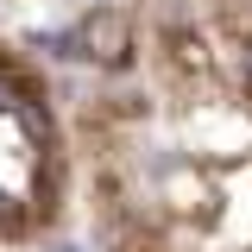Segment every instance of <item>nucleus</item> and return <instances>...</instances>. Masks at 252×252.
I'll list each match as a JSON object with an SVG mask.
<instances>
[{
    "label": "nucleus",
    "instance_id": "obj_3",
    "mask_svg": "<svg viewBox=\"0 0 252 252\" xmlns=\"http://www.w3.org/2000/svg\"><path fill=\"white\" fill-rule=\"evenodd\" d=\"M246 94H252V51H246Z\"/></svg>",
    "mask_w": 252,
    "mask_h": 252
},
{
    "label": "nucleus",
    "instance_id": "obj_1",
    "mask_svg": "<svg viewBox=\"0 0 252 252\" xmlns=\"http://www.w3.org/2000/svg\"><path fill=\"white\" fill-rule=\"evenodd\" d=\"M76 44H82V57L120 69L132 57V19H126L120 6H94V13H82V26H76Z\"/></svg>",
    "mask_w": 252,
    "mask_h": 252
},
{
    "label": "nucleus",
    "instance_id": "obj_2",
    "mask_svg": "<svg viewBox=\"0 0 252 252\" xmlns=\"http://www.w3.org/2000/svg\"><path fill=\"white\" fill-rule=\"evenodd\" d=\"M164 69L177 76V82H195V76H208V38L189 26H164Z\"/></svg>",
    "mask_w": 252,
    "mask_h": 252
}]
</instances>
